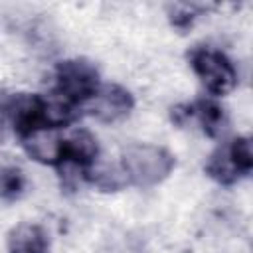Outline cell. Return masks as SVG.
Masks as SVG:
<instances>
[{"instance_id":"3957f363","label":"cell","mask_w":253,"mask_h":253,"mask_svg":"<svg viewBox=\"0 0 253 253\" xmlns=\"http://www.w3.org/2000/svg\"><path fill=\"white\" fill-rule=\"evenodd\" d=\"M55 93L73 105H85L101 87L99 73L87 59H65L55 69Z\"/></svg>"},{"instance_id":"9c48e42d","label":"cell","mask_w":253,"mask_h":253,"mask_svg":"<svg viewBox=\"0 0 253 253\" xmlns=\"http://www.w3.org/2000/svg\"><path fill=\"white\" fill-rule=\"evenodd\" d=\"M26 188L22 168L8 156H0V200H16Z\"/></svg>"},{"instance_id":"7c38bea8","label":"cell","mask_w":253,"mask_h":253,"mask_svg":"<svg viewBox=\"0 0 253 253\" xmlns=\"http://www.w3.org/2000/svg\"><path fill=\"white\" fill-rule=\"evenodd\" d=\"M227 146V152L233 160V164L237 166L241 176H249L253 170V154H251V142L247 136H237L233 138Z\"/></svg>"},{"instance_id":"ba28073f","label":"cell","mask_w":253,"mask_h":253,"mask_svg":"<svg viewBox=\"0 0 253 253\" xmlns=\"http://www.w3.org/2000/svg\"><path fill=\"white\" fill-rule=\"evenodd\" d=\"M188 111H190V119L196 117L206 134L217 136L223 130L225 113L221 105L215 103L213 99H198L194 105H188Z\"/></svg>"},{"instance_id":"4fadbf2b","label":"cell","mask_w":253,"mask_h":253,"mask_svg":"<svg viewBox=\"0 0 253 253\" xmlns=\"http://www.w3.org/2000/svg\"><path fill=\"white\" fill-rule=\"evenodd\" d=\"M168 16L176 28L186 30L200 16V8L194 4H172V6H168Z\"/></svg>"},{"instance_id":"7a4b0ae2","label":"cell","mask_w":253,"mask_h":253,"mask_svg":"<svg viewBox=\"0 0 253 253\" xmlns=\"http://www.w3.org/2000/svg\"><path fill=\"white\" fill-rule=\"evenodd\" d=\"M188 59L192 69L196 71V75L211 95L221 97L235 87L237 83L235 67L229 61V57L219 49L210 45H196L190 49Z\"/></svg>"},{"instance_id":"5b68a950","label":"cell","mask_w":253,"mask_h":253,"mask_svg":"<svg viewBox=\"0 0 253 253\" xmlns=\"http://www.w3.org/2000/svg\"><path fill=\"white\" fill-rule=\"evenodd\" d=\"M20 140H22L26 152L34 160H38L42 164H49V166L61 164L63 138L59 134V128H53V126H36L30 132H26Z\"/></svg>"},{"instance_id":"30bf717a","label":"cell","mask_w":253,"mask_h":253,"mask_svg":"<svg viewBox=\"0 0 253 253\" xmlns=\"http://www.w3.org/2000/svg\"><path fill=\"white\" fill-rule=\"evenodd\" d=\"M83 176L95 184L99 190L103 192H115V190H121L128 180H126V174L123 168H117V166H109V164H93L89 166Z\"/></svg>"},{"instance_id":"277c9868","label":"cell","mask_w":253,"mask_h":253,"mask_svg":"<svg viewBox=\"0 0 253 253\" xmlns=\"http://www.w3.org/2000/svg\"><path fill=\"white\" fill-rule=\"evenodd\" d=\"M85 107L93 117L113 123L126 117L132 111L134 99L121 85H101L97 93L85 103Z\"/></svg>"},{"instance_id":"8992f818","label":"cell","mask_w":253,"mask_h":253,"mask_svg":"<svg viewBox=\"0 0 253 253\" xmlns=\"http://www.w3.org/2000/svg\"><path fill=\"white\" fill-rule=\"evenodd\" d=\"M97 154H99L97 138L85 128L73 130L71 134H67L63 138L61 162L73 164L85 172L89 166H93L97 162Z\"/></svg>"},{"instance_id":"8fae6325","label":"cell","mask_w":253,"mask_h":253,"mask_svg":"<svg viewBox=\"0 0 253 253\" xmlns=\"http://www.w3.org/2000/svg\"><path fill=\"white\" fill-rule=\"evenodd\" d=\"M206 172H208L215 182H219V184H233V182H237L239 178H243V176L239 174L237 166L233 164V160H231V156H229L225 144L219 146V148L210 156V160H208V164H206Z\"/></svg>"},{"instance_id":"52a82bcc","label":"cell","mask_w":253,"mask_h":253,"mask_svg":"<svg viewBox=\"0 0 253 253\" xmlns=\"http://www.w3.org/2000/svg\"><path fill=\"white\" fill-rule=\"evenodd\" d=\"M10 253H47L45 231L36 223H20L8 237Z\"/></svg>"},{"instance_id":"6da1fadb","label":"cell","mask_w":253,"mask_h":253,"mask_svg":"<svg viewBox=\"0 0 253 253\" xmlns=\"http://www.w3.org/2000/svg\"><path fill=\"white\" fill-rule=\"evenodd\" d=\"M174 168V156L154 144H130L123 150V170L126 180L140 186H156Z\"/></svg>"}]
</instances>
